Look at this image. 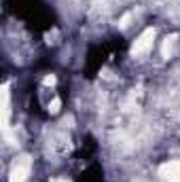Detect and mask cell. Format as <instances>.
Instances as JSON below:
<instances>
[{
	"label": "cell",
	"mask_w": 180,
	"mask_h": 182,
	"mask_svg": "<svg viewBox=\"0 0 180 182\" xmlns=\"http://www.w3.org/2000/svg\"><path fill=\"white\" fill-rule=\"evenodd\" d=\"M153 36H155L153 32H151V36H148V32H146V34H144V40H146V38H153ZM146 47H151V42H138V49H146Z\"/></svg>",
	"instance_id": "1"
}]
</instances>
